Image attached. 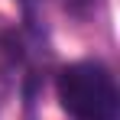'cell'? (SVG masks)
<instances>
[{"label":"cell","instance_id":"cell-1","mask_svg":"<svg viewBox=\"0 0 120 120\" xmlns=\"http://www.w3.org/2000/svg\"><path fill=\"white\" fill-rule=\"evenodd\" d=\"M59 101L75 120H117L120 91L101 62H75L59 75Z\"/></svg>","mask_w":120,"mask_h":120},{"label":"cell","instance_id":"cell-2","mask_svg":"<svg viewBox=\"0 0 120 120\" xmlns=\"http://www.w3.org/2000/svg\"><path fill=\"white\" fill-rule=\"evenodd\" d=\"M10 88H13V78H10V71L0 65V110H3V104L10 101Z\"/></svg>","mask_w":120,"mask_h":120}]
</instances>
